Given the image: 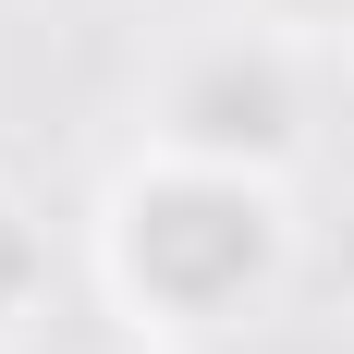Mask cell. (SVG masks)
<instances>
[{"label":"cell","mask_w":354,"mask_h":354,"mask_svg":"<svg viewBox=\"0 0 354 354\" xmlns=\"http://www.w3.org/2000/svg\"><path fill=\"white\" fill-rule=\"evenodd\" d=\"M37 293H49V245H37V220L12 208V196H0V330L25 318Z\"/></svg>","instance_id":"cell-3"},{"label":"cell","mask_w":354,"mask_h":354,"mask_svg":"<svg viewBox=\"0 0 354 354\" xmlns=\"http://www.w3.org/2000/svg\"><path fill=\"white\" fill-rule=\"evenodd\" d=\"M98 257H110V293L147 330H220V318H245L257 293L281 281L293 220L269 196V171H245V159H183L171 147L159 171H135L110 196Z\"/></svg>","instance_id":"cell-1"},{"label":"cell","mask_w":354,"mask_h":354,"mask_svg":"<svg viewBox=\"0 0 354 354\" xmlns=\"http://www.w3.org/2000/svg\"><path fill=\"white\" fill-rule=\"evenodd\" d=\"M171 147L183 159H245V171H269L293 147V86L269 49H208V62L171 86Z\"/></svg>","instance_id":"cell-2"}]
</instances>
